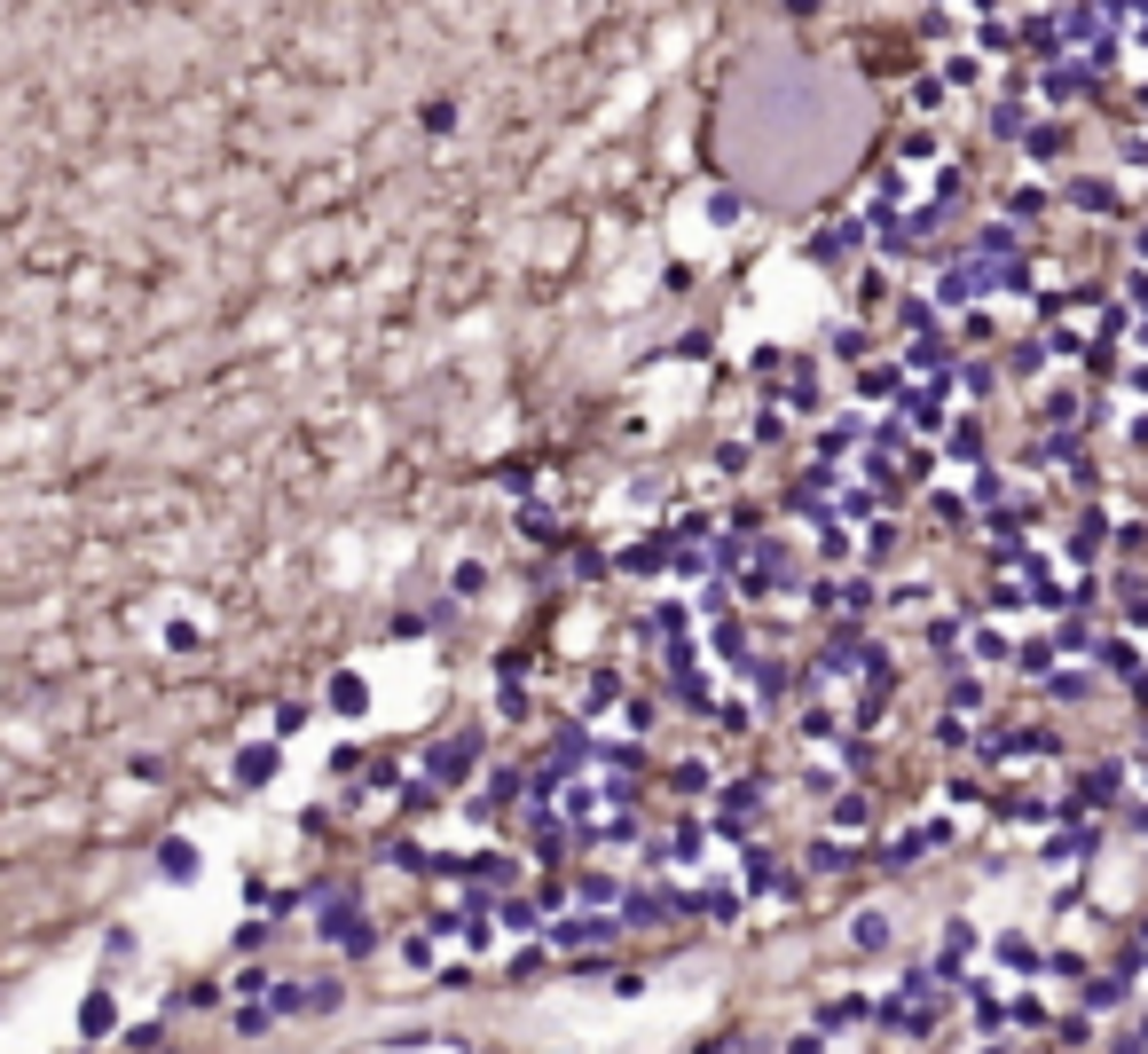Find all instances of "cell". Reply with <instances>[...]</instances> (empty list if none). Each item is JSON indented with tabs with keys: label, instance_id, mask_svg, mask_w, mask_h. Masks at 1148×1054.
<instances>
[{
	"label": "cell",
	"instance_id": "6da1fadb",
	"mask_svg": "<svg viewBox=\"0 0 1148 1054\" xmlns=\"http://www.w3.org/2000/svg\"><path fill=\"white\" fill-rule=\"evenodd\" d=\"M590 937H606V920H590V913H567V920H551V944H590Z\"/></svg>",
	"mask_w": 1148,
	"mask_h": 1054
},
{
	"label": "cell",
	"instance_id": "7a4b0ae2",
	"mask_svg": "<svg viewBox=\"0 0 1148 1054\" xmlns=\"http://www.w3.org/2000/svg\"><path fill=\"white\" fill-rule=\"evenodd\" d=\"M999 968H1015L1023 984H1031V976H1038V944L1031 937H999Z\"/></svg>",
	"mask_w": 1148,
	"mask_h": 1054
},
{
	"label": "cell",
	"instance_id": "3957f363",
	"mask_svg": "<svg viewBox=\"0 0 1148 1054\" xmlns=\"http://www.w3.org/2000/svg\"><path fill=\"white\" fill-rule=\"evenodd\" d=\"M936 960H944V968L975 960V929H968V920H952V929H944V952H936Z\"/></svg>",
	"mask_w": 1148,
	"mask_h": 1054
},
{
	"label": "cell",
	"instance_id": "277c9868",
	"mask_svg": "<svg viewBox=\"0 0 1148 1054\" xmlns=\"http://www.w3.org/2000/svg\"><path fill=\"white\" fill-rule=\"evenodd\" d=\"M928 598H936V583H897L889 590V614H928Z\"/></svg>",
	"mask_w": 1148,
	"mask_h": 1054
},
{
	"label": "cell",
	"instance_id": "5b68a950",
	"mask_svg": "<svg viewBox=\"0 0 1148 1054\" xmlns=\"http://www.w3.org/2000/svg\"><path fill=\"white\" fill-rule=\"evenodd\" d=\"M968 646H975V661H1007V629L983 622V629H968Z\"/></svg>",
	"mask_w": 1148,
	"mask_h": 1054
},
{
	"label": "cell",
	"instance_id": "8992f818",
	"mask_svg": "<svg viewBox=\"0 0 1148 1054\" xmlns=\"http://www.w3.org/2000/svg\"><path fill=\"white\" fill-rule=\"evenodd\" d=\"M975 32H983V40H975V47H983V56H1007V47H1015V40H1007V32H1015V24H1007V16H983V24H975Z\"/></svg>",
	"mask_w": 1148,
	"mask_h": 1054
},
{
	"label": "cell",
	"instance_id": "52a82bcc",
	"mask_svg": "<svg viewBox=\"0 0 1148 1054\" xmlns=\"http://www.w3.org/2000/svg\"><path fill=\"white\" fill-rule=\"evenodd\" d=\"M834 827H850V834L865 827V803H858V795H841V803H834Z\"/></svg>",
	"mask_w": 1148,
	"mask_h": 1054
},
{
	"label": "cell",
	"instance_id": "ba28073f",
	"mask_svg": "<svg viewBox=\"0 0 1148 1054\" xmlns=\"http://www.w3.org/2000/svg\"><path fill=\"white\" fill-rule=\"evenodd\" d=\"M1133 307H1148V276H1133Z\"/></svg>",
	"mask_w": 1148,
	"mask_h": 1054
}]
</instances>
